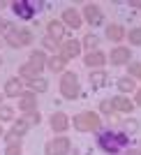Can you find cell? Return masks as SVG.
<instances>
[{
    "mask_svg": "<svg viewBox=\"0 0 141 155\" xmlns=\"http://www.w3.org/2000/svg\"><path fill=\"white\" fill-rule=\"evenodd\" d=\"M65 155H79V153H77V150H72V153H70V150H67V153H65Z\"/></svg>",
    "mask_w": 141,
    "mask_h": 155,
    "instance_id": "38",
    "label": "cell"
},
{
    "mask_svg": "<svg viewBox=\"0 0 141 155\" xmlns=\"http://www.w3.org/2000/svg\"><path fill=\"white\" fill-rule=\"evenodd\" d=\"M42 118H39V114L35 111V114H26L23 118H16V123H14V127H12V132H16V134H26L28 130L32 127V125H37Z\"/></svg>",
    "mask_w": 141,
    "mask_h": 155,
    "instance_id": "5",
    "label": "cell"
},
{
    "mask_svg": "<svg viewBox=\"0 0 141 155\" xmlns=\"http://www.w3.org/2000/svg\"><path fill=\"white\" fill-rule=\"evenodd\" d=\"M118 88H120L123 93H130V91H134V81H132V79H120V81H118Z\"/></svg>",
    "mask_w": 141,
    "mask_h": 155,
    "instance_id": "25",
    "label": "cell"
},
{
    "mask_svg": "<svg viewBox=\"0 0 141 155\" xmlns=\"http://www.w3.org/2000/svg\"><path fill=\"white\" fill-rule=\"evenodd\" d=\"M111 104H113V109L123 111V114H130V111L134 109V104L130 102L127 97H123V95H118V97H111Z\"/></svg>",
    "mask_w": 141,
    "mask_h": 155,
    "instance_id": "13",
    "label": "cell"
},
{
    "mask_svg": "<svg viewBox=\"0 0 141 155\" xmlns=\"http://www.w3.org/2000/svg\"><path fill=\"white\" fill-rule=\"evenodd\" d=\"M127 141H130V137L125 134V132H111V130H104V132H100V137H97L100 148H102L104 153H109V155L123 153V148L127 146Z\"/></svg>",
    "mask_w": 141,
    "mask_h": 155,
    "instance_id": "1",
    "label": "cell"
},
{
    "mask_svg": "<svg viewBox=\"0 0 141 155\" xmlns=\"http://www.w3.org/2000/svg\"><path fill=\"white\" fill-rule=\"evenodd\" d=\"M2 28H7V21H2V19H0V30H2Z\"/></svg>",
    "mask_w": 141,
    "mask_h": 155,
    "instance_id": "36",
    "label": "cell"
},
{
    "mask_svg": "<svg viewBox=\"0 0 141 155\" xmlns=\"http://www.w3.org/2000/svg\"><path fill=\"white\" fill-rule=\"evenodd\" d=\"M104 84H107V74L104 72H93L90 74V86L93 88H102Z\"/></svg>",
    "mask_w": 141,
    "mask_h": 155,
    "instance_id": "22",
    "label": "cell"
},
{
    "mask_svg": "<svg viewBox=\"0 0 141 155\" xmlns=\"http://www.w3.org/2000/svg\"><path fill=\"white\" fill-rule=\"evenodd\" d=\"M100 111H102V114H113V104H111V100H104L102 104H100Z\"/></svg>",
    "mask_w": 141,
    "mask_h": 155,
    "instance_id": "29",
    "label": "cell"
},
{
    "mask_svg": "<svg viewBox=\"0 0 141 155\" xmlns=\"http://www.w3.org/2000/svg\"><path fill=\"white\" fill-rule=\"evenodd\" d=\"M5 30H7V42H9V46H14V49H16V46H26V44L32 42V35L28 30H14L9 23H7Z\"/></svg>",
    "mask_w": 141,
    "mask_h": 155,
    "instance_id": "4",
    "label": "cell"
},
{
    "mask_svg": "<svg viewBox=\"0 0 141 155\" xmlns=\"http://www.w3.org/2000/svg\"><path fill=\"white\" fill-rule=\"evenodd\" d=\"M63 23L65 26H72V28H81V16H79L74 9H65L63 12Z\"/></svg>",
    "mask_w": 141,
    "mask_h": 155,
    "instance_id": "15",
    "label": "cell"
},
{
    "mask_svg": "<svg viewBox=\"0 0 141 155\" xmlns=\"http://www.w3.org/2000/svg\"><path fill=\"white\" fill-rule=\"evenodd\" d=\"M65 65H67V60H65L63 56H53V58L46 60V67H49L51 72H63Z\"/></svg>",
    "mask_w": 141,
    "mask_h": 155,
    "instance_id": "19",
    "label": "cell"
},
{
    "mask_svg": "<svg viewBox=\"0 0 141 155\" xmlns=\"http://www.w3.org/2000/svg\"><path fill=\"white\" fill-rule=\"evenodd\" d=\"M46 30H49V37H51L53 42H60V39L65 37V23L63 21H49Z\"/></svg>",
    "mask_w": 141,
    "mask_h": 155,
    "instance_id": "9",
    "label": "cell"
},
{
    "mask_svg": "<svg viewBox=\"0 0 141 155\" xmlns=\"http://www.w3.org/2000/svg\"><path fill=\"white\" fill-rule=\"evenodd\" d=\"M130 74H134V77L141 79V63H132L130 65Z\"/></svg>",
    "mask_w": 141,
    "mask_h": 155,
    "instance_id": "31",
    "label": "cell"
},
{
    "mask_svg": "<svg viewBox=\"0 0 141 155\" xmlns=\"http://www.w3.org/2000/svg\"><path fill=\"white\" fill-rule=\"evenodd\" d=\"M84 14H86V19H88L90 23H100V21H102V12H100L97 5H86Z\"/></svg>",
    "mask_w": 141,
    "mask_h": 155,
    "instance_id": "17",
    "label": "cell"
},
{
    "mask_svg": "<svg viewBox=\"0 0 141 155\" xmlns=\"http://www.w3.org/2000/svg\"><path fill=\"white\" fill-rule=\"evenodd\" d=\"M12 9L16 12V16H21V19H32V14H35V9H32L30 5H28V0H16V2H12Z\"/></svg>",
    "mask_w": 141,
    "mask_h": 155,
    "instance_id": "7",
    "label": "cell"
},
{
    "mask_svg": "<svg viewBox=\"0 0 141 155\" xmlns=\"http://www.w3.org/2000/svg\"><path fill=\"white\" fill-rule=\"evenodd\" d=\"M107 37H109L111 42H120V39L125 37V28L123 26H109L107 28Z\"/></svg>",
    "mask_w": 141,
    "mask_h": 155,
    "instance_id": "21",
    "label": "cell"
},
{
    "mask_svg": "<svg viewBox=\"0 0 141 155\" xmlns=\"http://www.w3.org/2000/svg\"><path fill=\"white\" fill-rule=\"evenodd\" d=\"M5 155H21V146H7Z\"/></svg>",
    "mask_w": 141,
    "mask_h": 155,
    "instance_id": "32",
    "label": "cell"
},
{
    "mask_svg": "<svg viewBox=\"0 0 141 155\" xmlns=\"http://www.w3.org/2000/svg\"><path fill=\"white\" fill-rule=\"evenodd\" d=\"M60 93L67 100H74L79 95V79L74 72H65L63 74V79H60Z\"/></svg>",
    "mask_w": 141,
    "mask_h": 155,
    "instance_id": "3",
    "label": "cell"
},
{
    "mask_svg": "<svg viewBox=\"0 0 141 155\" xmlns=\"http://www.w3.org/2000/svg\"><path fill=\"white\" fill-rule=\"evenodd\" d=\"M130 5L136 7V9H141V0H130Z\"/></svg>",
    "mask_w": 141,
    "mask_h": 155,
    "instance_id": "34",
    "label": "cell"
},
{
    "mask_svg": "<svg viewBox=\"0 0 141 155\" xmlns=\"http://www.w3.org/2000/svg\"><path fill=\"white\" fill-rule=\"evenodd\" d=\"M5 95H9V97L21 95V81L19 79H9V81L5 84Z\"/></svg>",
    "mask_w": 141,
    "mask_h": 155,
    "instance_id": "20",
    "label": "cell"
},
{
    "mask_svg": "<svg viewBox=\"0 0 141 155\" xmlns=\"http://www.w3.org/2000/svg\"><path fill=\"white\" fill-rule=\"evenodd\" d=\"M84 46L88 49V53H93L97 46H100V37H97V35H86L84 37Z\"/></svg>",
    "mask_w": 141,
    "mask_h": 155,
    "instance_id": "23",
    "label": "cell"
},
{
    "mask_svg": "<svg viewBox=\"0 0 141 155\" xmlns=\"http://www.w3.org/2000/svg\"><path fill=\"white\" fill-rule=\"evenodd\" d=\"M139 153H141V143H139Z\"/></svg>",
    "mask_w": 141,
    "mask_h": 155,
    "instance_id": "41",
    "label": "cell"
},
{
    "mask_svg": "<svg viewBox=\"0 0 141 155\" xmlns=\"http://www.w3.org/2000/svg\"><path fill=\"white\" fill-rule=\"evenodd\" d=\"M67 150H70V139L67 137H58V139H53L44 146V155H65Z\"/></svg>",
    "mask_w": 141,
    "mask_h": 155,
    "instance_id": "6",
    "label": "cell"
},
{
    "mask_svg": "<svg viewBox=\"0 0 141 155\" xmlns=\"http://www.w3.org/2000/svg\"><path fill=\"white\" fill-rule=\"evenodd\" d=\"M130 42H132V44H141V28L130 30Z\"/></svg>",
    "mask_w": 141,
    "mask_h": 155,
    "instance_id": "28",
    "label": "cell"
},
{
    "mask_svg": "<svg viewBox=\"0 0 141 155\" xmlns=\"http://www.w3.org/2000/svg\"><path fill=\"white\" fill-rule=\"evenodd\" d=\"M67 127H70V118L65 114H53L51 116V130L53 132H65Z\"/></svg>",
    "mask_w": 141,
    "mask_h": 155,
    "instance_id": "12",
    "label": "cell"
},
{
    "mask_svg": "<svg viewBox=\"0 0 141 155\" xmlns=\"http://www.w3.org/2000/svg\"><path fill=\"white\" fill-rule=\"evenodd\" d=\"M0 120H14V111L9 107H0Z\"/></svg>",
    "mask_w": 141,
    "mask_h": 155,
    "instance_id": "26",
    "label": "cell"
},
{
    "mask_svg": "<svg viewBox=\"0 0 141 155\" xmlns=\"http://www.w3.org/2000/svg\"><path fill=\"white\" fill-rule=\"evenodd\" d=\"M0 65H2V60H0Z\"/></svg>",
    "mask_w": 141,
    "mask_h": 155,
    "instance_id": "42",
    "label": "cell"
},
{
    "mask_svg": "<svg viewBox=\"0 0 141 155\" xmlns=\"http://www.w3.org/2000/svg\"><path fill=\"white\" fill-rule=\"evenodd\" d=\"M104 63H107V56L100 53V51H93V53L86 56V65H88V67H100V65H104Z\"/></svg>",
    "mask_w": 141,
    "mask_h": 155,
    "instance_id": "18",
    "label": "cell"
},
{
    "mask_svg": "<svg viewBox=\"0 0 141 155\" xmlns=\"http://www.w3.org/2000/svg\"><path fill=\"white\" fill-rule=\"evenodd\" d=\"M35 107H37V97H35V93H23V95H19V109L21 111H35Z\"/></svg>",
    "mask_w": 141,
    "mask_h": 155,
    "instance_id": "10",
    "label": "cell"
},
{
    "mask_svg": "<svg viewBox=\"0 0 141 155\" xmlns=\"http://www.w3.org/2000/svg\"><path fill=\"white\" fill-rule=\"evenodd\" d=\"M0 137H2V127H0Z\"/></svg>",
    "mask_w": 141,
    "mask_h": 155,
    "instance_id": "40",
    "label": "cell"
},
{
    "mask_svg": "<svg viewBox=\"0 0 141 155\" xmlns=\"http://www.w3.org/2000/svg\"><path fill=\"white\" fill-rule=\"evenodd\" d=\"M42 67L44 65H37V63H26V65H21V77H30V79H37V74L42 72Z\"/></svg>",
    "mask_w": 141,
    "mask_h": 155,
    "instance_id": "14",
    "label": "cell"
},
{
    "mask_svg": "<svg viewBox=\"0 0 141 155\" xmlns=\"http://www.w3.org/2000/svg\"><path fill=\"white\" fill-rule=\"evenodd\" d=\"M28 86H30V93H35V95H37V93H46V91H49V81H46V79H42V77L30 79V81H28Z\"/></svg>",
    "mask_w": 141,
    "mask_h": 155,
    "instance_id": "16",
    "label": "cell"
},
{
    "mask_svg": "<svg viewBox=\"0 0 141 155\" xmlns=\"http://www.w3.org/2000/svg\"><path fill=\"white\" fill-rule=\"evenodd\" d=\"M100 116H97L95 111H81L74 116V127L79 132H97L100 130Z\"/></svg>",
    "mask_w": 141,
    "mask_h": 155,
    "instance_id": "2",
    "label": "cell"
},
{
    "mask_svg": "<svg viewBox=\"0 0 141 155\" xmlns=\"http://www.w3.org/2000/svg\"><path fill=\"white\" fill-rule=\"evenodd\" d=\"M63 46V58L67 60V58H77L79 53H81V42H77V39H67L65 44H60Z\"/></svg>",
    "mask_w": 141,
    "mask_h": 155,
    "instance_id": "8",
    "label": "cell"
},
{
    "mask_svg": "<svg viewBox=\"0 0 141 155\" xmlns=\"http://www.w3.org/2000/svg\"><path fill=\"white\" fill-rule=\"evenodd\" d=\"M130 58H132V53L127 49H123V46H116L111 51V63L113 65H125V63H130Z\"/></svg>",
    "mask_w": 141,
    "mask_h": 155,
    "instance_id": "11",
    "label": "cell"
},
{
    "mask_svg": "<svg viewBox=\"0 0 141 155\" xmlns=\"http://www.w3.org/2000/svg\"><path fill=\"white\" fill-rule=\"evenodd\" d=\"M136 104H139V107H141V91L136 93Z\"/></svg>",
    "mask_w": 141,
    "mask_h": 155,
    "instance_id": "35",
    "label": "cell"
},
{
    "mask_svg": "<svg viewBox=\"0 0 141 155\" xmlns=\"http://www.w3.org/2000/svg\"><path fill=\"white\" fill-rule=\"evenodd\" d=\"M42 44H44L46 49H56V46H58V42H53L51 37H44V42H42Z\"/></svg>",
    "mask_w": 141,
    "mask_h": 155,
    "instance_id": "33",
    "label": "cell"
},
{
    "mask_svg": "<svg viewBox=\"0 0 141 155\" xmlns=\"http://www.w3.org/2000/svg\"><path fill=\"white\" fill-rule=\"evenodd\" d=\"M5 141H7V146H19V134H16V132H9V134L5 137Z\"/></svg>",
    "mask_w": 141,
    "mask_h": 155,
    "instance_id": "30",
    "label": "cell"
},
{
    "mask_svg": "<svg viewBox=\"0 0 141 155\" xmlns=\"http://www.w3.org/2000/svg\"><path fill=\"white\" fill-rule=\"evenodd\" d=\"M127 155H141L139 150H127Z\"/></svg>",
    "mask_w": 141,
    "mask_h": 155,
    "instance_id": "37",
    "label": "cell"
},
{
    "mask_svg": "<svg viewBox=\"0 0 141 155\" xmlns=\"http://www.w3.org/2000/svg\"><path fill=\"white\" fill-rule=\"evenodd\" d=\"M136 130H139V123H136V120H132V118L123 123V132H125V134H132V132H136Z\"/></svg>",
    "mask_w": 141,
    "mask_h": 155,
    "instance_id": "24",
    "label": "cell"
},
{
    "mask_svg": "<svg viewBox=\"0 0 141 155\" xmlns=\"http://www.w3.org/2000/svg\"><path fill=\"white\" fill-rule=\"evenodd\" d=\"M0 102H2V93H0Z\"/></svg>",
    "mask_w": 141,
    "mask_h": 155,
    "instance_id": "39",
    "label": "cell"
},
{
    "mask_svg": "<svg viewBox=\"0 0 141 155\" xmlns=\"http://www.w3.org/2000/svg\"><path fill=\"white\" fill-rule=\"evenodd\" d=\"M30 60H32V63H37V65H44L46 63V56L42 51H32L30 53Z\"/></svg>",
    "mask_w": 141,
    "mask_h": 155,
    "instance_id": "27",
    "label": "cell"
}]
</instances>
